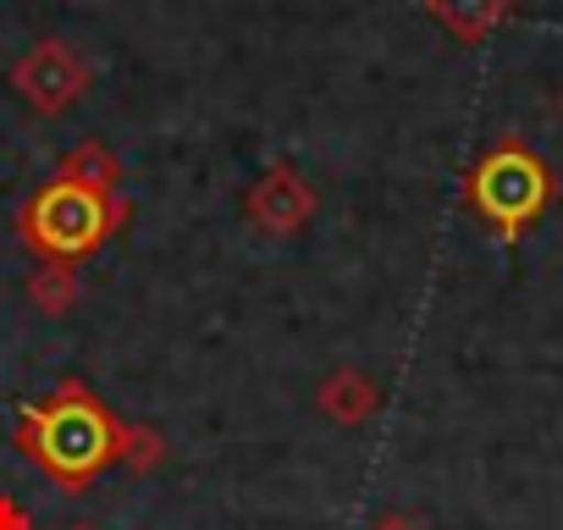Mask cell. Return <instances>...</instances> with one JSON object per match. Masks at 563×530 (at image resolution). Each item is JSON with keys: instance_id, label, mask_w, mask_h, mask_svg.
Masks as SVG:
<instances>
[{"instance_id": "obj_7", "label": "cell", "mask_w": 563, "mask_h": 530, "mask_svg": "<svg viewBox=\"0 0 563 530\" xmlns=\"http://www.w3.org/2000/svg\"><path fill=\"white\" fill-rule=\"evenodd\" d=\"M62 177H73V183H84V188H106V183H111V161H106L100 150H78Z\"/></svg>"}, {"instance_id": "obj_10", "label": "cell", "mask_w": 563, "mask_h": 530, "mask_svg": "<svg viewBox=\"0 0 563 530\" xmlns=\"http://www.w3.org/2000/svg\"><path fill=\"white\" fill-rule=\"evenodd\" d=\"M376 530H415V525H409V519H382Z\"/></svg>"}, {"instance_id": "obj_5", "label": "cell", "mask_w": 563, "mask_h": 530, "mask_svg": "<svg viewBox=\"0 0 563 530\" xmlns=\"http://www.w3.org/2000/svg\"><path fill=\"white\" fill-rule=\"evenodd\" d=\"M310 205H316V199L299 188L294 172H271V177L254 188V199H249V210L260 216V227H276V232L299 227V221L310 216Z\"/></svg>"}, {"instance_id": "obj_1", "label": "cell", "mask_w": 563, "mask_h": 530, "mask_svg": "<svg viewBox=\"0 0 563 530\" xmlns=\"http://www.w3.org/2000/svg\"><path fill=\"white\" fill-rule=\"evenodd\" d=\"M128 442L133 431H122L84 382H62L51 398L18 409V448L67 492H84L100 470L128 459Z\"/></svg>"}, {"instance_id": "obj_9", "label": "cell", "mask_w": 563, "mask_h": 530, "mask_svg": "<svg viewBox=\"0 0 563 530\" xmlns=\"http://www.w3.org/2000/svg\"><path fill=\"white\" fill-rule=\"evenodd\" d=\"M0 530H29L23 508H18V503H7V497H0Z\"/></svg>"}, {"instance_id": "obj_6", "label": "cell", "mask_w": 563, "mask_h": 530, "mask_svg": "<svg viewBox=\"0 0 563 530\" xmlns=\"http://www.w3.org/2000/svg\"><path fill=\"white\" fill-rule=\"evenodd\" d=\"M437 7V18L453 29V34H464V40H481L497 18H503V7L508 0H431Z\"/></svg>"}, {"instance_id": "obj_2", "label": "cell", "mask_w": 563, "mask_h": 530, "mask_svg": "<svg viewBox=\"0 0 563 530\" xmlns=\"http://www.w3.org/2000/svg\"><path fill=\"white\" fill-rule=\"evenodd\" d=\"M111 227H117V205H111L100 188H84V183H73V177L51 183V188L29 205V221H23L29 243H34L45 260H56V265L95 254Z\"/></svg>"}, {"instance_id": "obj_4", "label": "cell", "mask_w": 563, "mask_h": 530, "mask_svg": "<svg viewBox=\"0 0 563 530\" xmlns=\"http://www.w3.org/2000/svg\"><path fill=\"white\" fill-rule=\"evenodd\" d=\"M18 84H23V95L34 100V106H45V111H62L73 95H78V84H84V67L62 51V45H45V51H34L23 67H18Z\"/></svg>"}, {"instance_id": "obj_8", "label": "cell", "mask_w": 563, "mask_h": 530, "mask_svg": "<svg viewBox=\"0 0 563 530\" xmlns=\"http://www.w3.org/2000/svg\"><path fill=\"white\" fill-rule=\"evenodd\" d=\"M34 299H40L51 316H62V310H67V299H73V283L62 277V265H45V277H34Z\"/></svg>"}, {"instance_id": "obj_11", "label": "cell", "mask_w": 563, "mask_h": 530, "mask_svg": "<svg viewBox=\"0 0 563 530\" xmlns=\"http://www.w3.org/2000/svg\"><path fill=\"white\" fill-rule=\"evenodd\" d=\"M73 530H89V525H73Z\"/></svg>"}, {"instance_id": "obj_3", "label": "cell", "mask_w": 563, "mask_h": 530, "mask_svg": "<svg viewBox=\"0 0 563 530\" xmlns=\"http://www.w3.org/2000/svg\"><path fill=\"white\" fill-rule=\"evenodd\" d=\"M475 210L492 221V232L519 238L525 227H536V216L552 205V172L541 166V155H530L525 144H497L475 177H470Z\"/></svg>"}]
</instances>
